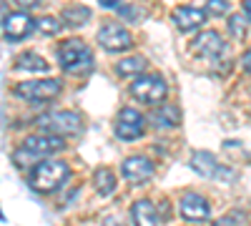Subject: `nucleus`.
Segmentation results:
<instances>
[{
    "instance_id": "1",
    "label": "nucleus",
    "mask_w": 251,
    "mask_h": 226,
    "mask_svg": "<svg viewBox=\"0 0 251 226\" xmlns=\"http://www.w3.org/2000/svg\"><path fill=\"white\" fill-rule=\"evenodd\" d=\"M71 176V169L68 163L63 161H55V158H48V161H35V169L30 174V183L33 189L40 191V194H50L55 189H60L63 183H66V178Z\"/></svg>"
},
{
    "instance_id": "10",
    "label": "nucleus",
    "mask_w": 251,
    "mask_h": 226,
    "mask_svg": "<svg viewBox=\"0 0 251 226\" xmlns=\"http://www.w3.org/2000/svg\"><path fill=\"white\" fill-rule=\"evenodd\" d=\"M191 50L201 58H219L226 50V43L216 30H203L201 35L191 40Z\"/></svg>"
},
{
    "instance_id": "13",
    "label": "nucleus",
    "mask_w": 251,
    "mask_h": 226,
    "mask_svg": "<svg viewBox=\"0 0 251 226\" xmlns=\"http://www.w3.org/2000/svg\"><path fill=\"white\" fill-rule=\"evenodd\" d=\"M171 20L181 33H188V30H196L206 23V13L201 8H194V5H181L171 13Z\"/></svg>"
},
{
    "instance_id": "3",
    "label": "nucleus",
    "mask_w": 251,
    "mask_h": 226,
    "mask_svg": "<svg viewBox=\"0 0 251 226\" xmlns=\"http://www.w3.org/2000/svg\"><path fill=\"white\" fill-rule=\"evenodd\" d=\"M63 151V136H55V133H33L23 141V151H20L15 158L18 163L20 161H38V158H46V156H53Z\"/></svg>"
},
{
    "instance_id": "12",
    "label": "nucleus",
    "mask_w": 251,
    "mask_h": 226,
    "mask_svg": "<svg viewBox=\"0 0 251 226\" xmlns=\"http://www.w3.org/2000/svg\"><path fill=\"white\" fill-rule=\"evenodd\" d=\"M191 166H194L201 176H208V178H226V181L234 178V171L224 169L221 163H219L211 153H206V151H196V153H194Z\"/></svg>"
},
{
    "instance_id": "17",
    "label": "nucleus",
    "mask_w": 251,
    "mask_h": 226,
    "mask_svg": "<svg viewBox=\"0 0 251 226\" xmlns=\"http://www.w3.org/2000/svg\"><path fill=\"white\" fill-rule=\"evenodd\" d=\"M88 18H91V8H86V5H68L66 10H63V15H60V20L66 25H71V28L86 25Z\"/></svg>"
},
{
    "instance_id": "16",
    "label": "nucleus",
    "mask_w": 251,
    "mask_h": 226,
    "mask_svg": "<svg viewBox=\"0 0 251 226\" xmlns=\"http://www.w3.org/2000/svg\"><path fill=\"white\" fill-rule=\"evenodd\" d=\"M131 216H133V221H136V224H143V226H156V224L161 221L158 209L153 206V203H151L149 199L136 201V203H133V209H131Z\"/></svg>"
},
{
    "instance_id": "6",
    "label": "nucleus",
    "mask_w": 251,
    "mask_h": 226,
    "mask_svg": "<svg viewBox=\"0 0 251 226\" xmlns=\"http://www.w3.org/2000/svg\"><path fill=\"white\" fill-rule=\"evenodd\" d=\"M15 96L25 100H53L60 96V80L43 78V80H25V83L15 86Z\"/></svg>"
},
{
    "instance_id": "2",
    "label": "nucleus",
    "mask_w": 251,
    "mask_h": 226,
    "mask_svg": "<svg viewBox=\"0 0 251 226\" xmlns=\"http://www.w3.org/2000/svg\"><path fill=\"white\" fill-rule=\"evenodd\" d=\"M58 63L60 68L71 73V75H86L93 68V53L91 48L83 43V40H66L60 48H58Z\"/></svg>"
},
{
    "instance_id": "24",
    "label": "nucleus",
    "mask_w": 251,
    "mask_h": 226,
    "mask_svg": "<svg viewBox=\"0 0 251 226\" xmlns=\"http://www.w3.org/2000/svg\"><path fill=\"white\" fill-rule=\"evenodd\" d=\"M221 226H234V224H246V214L241 211H234V214H228V216H221L219 219Z\"/></svg>"
},
{
    "instance_id": "22",
    "label": "nucleus",
    "mask_w": 251,
    "mask_h": 226,
    "mask_svg": "<svg viewBox=\"0 0 251 226\" xmlns=\"http://www.w3.org/2000/svg\"><path fill=\"white\" fill-rule=\"evenodd\" d=\"M35 28L43 33V35H55V33H60L63 23H60V20H55V18H40V20H35Z\"/></svg>"
},
{
    "instance_id": "9",
    "label": "nucleus",
    "mask_w": 251,
    "mask_h": 226,
    "mask_svg": "<svg viewBox=\"0 0 251 226\" xmlns=\"http://www.w3.org/2000/svg\"><path fill=\"white\" fill-rule=\"evenodd\" d=\"M33 28H35V20H33L25 10L10 13V15H5V20H3V35H5L8 40H23V38H28V35L33 33Z\"/></svg>"
},
{
    "instance_id": "11",
    "label": "nucleus",
    "mask_w": 251,
    "mask_h": 226,
    "mask_svg": "<svg viewBox=\"0 0 251 226\" xmlns=\"http://www.w3.org/2000/svg\"><path fill=\"white\" fill-rule=\"evenodd\" d=\"M178 211L186 221H206L211 214V206L201 194H183L178 201Z\"/></svg>"
},
{
    "instance_id": "7",
    "label": "nucleus",
    "mask_w": 251,
    "mask_h": 226,
    "mask_svg": "<svg viewBox=\"0 0 251 226\" xmlns=\"http://www.w3.org/2000/svg\"><path fill=\"white\" fill-rule=\"evenodd\" d=\"M98 43L108 53H121V50H128L133 46V35L118 23H106L98 30Z\"/></svg>"
},
{
    "instance_id": "20",
    "label": "nucleus",
    "mask_w": 251,
    "mask_h": 226,
    "mask_svg": "<svg viewBox=\"0 0 251 226\" xmlns=\"http://www.w3.org/2000/svg\"><path fill=\"white\" fill-rule=\"evenodd\" d=\"M143 68H146V58L131 55V58H123L116 66V73L118 75H138V73H143Z\"/></svg>"
},
{
    "instance_id": "4",
    "label": "nucleus",
    "mask_w": 251,
    "mask_h": 226,
    "mask_svg": "<svg viewBox=\"0 0 251 226\" xmlns=\"http://www.w3.org/2000/svg\"><path fill=\"white\" fill-rule=\"evenodd\" d=\"M169 93V86L161 75H141L131 83V96L141 103H149V106H158L161 100Z\"/></svg>"
},
{
    "instance_id": "25",
    "label": "nucleus",
    "mask_w": 251,
    "mask_h": 226,
    "mask_svg": "<svg viewBox=\"0 0 251 226\" xmlns=\"http://www.w3.org/2000/svg\"><path fill=\"white\" fill-rule=\"evenodd\" d=\"M15 3H18V5H23V8H35L40 0H15Z\"/></svg>"
},
{
    "instance_id": "8",
    "label": "nucleus",
    "mask_w": 251,
    "mask_h": 226,
    "mask_svg": "<svg viewBox=\"0 0 251 226\" xmlns=\"http://www.w3.org/2000/svg\"><path fill=\"white\" fill-rule=\"evenodd\" d=\"M146 131V118L136 108H123L116 118V136L123 141H136Z\"/></svg>"
},
{
    "instance_id": "5",
    "label": "nucleus",
    "mask_w": 251,
    "mask_h": 226,
    "mask_svg": "<svg viewBox=\"0 0 251 226\" xmlns=\"http://www.w3.org/2000/svg\"><path fill=\"white\" fill-rule=\"evenodd\" d=\"M38 126L46 133H55V136H75L83 128V118L73 111H55L48 113L38 121Z\"/></svg>"
},
{
    "instance_id": "14",
    "label": "nucleus",
    "mask_w": 251,
    "mask_h": 226,
    "mask_svg": "<svg viewBox=\"0 0 251 226\" xmlns=\"http://www.w3.org/2000/svg\"><path fill=\"white\" fill-rule=\"evenodd\" d=\"M123 176L128 181H133V183H141L146 178H151L153 176L151 158H146V156H128L123 161Z\"/></svg>"
},
{
    "instance_id": "19",
    "label": "nucleus",
    "mask_w": 251,
    "mask_h": 226,
    "mask_svg": "<svg viewBox=\"0 0 251 226\" xmlns=\"http://www.w3.org/2000/svg\"><path fill=\"white\" fill-rule=\"evenodd\" d=\"M93 183H96V191L100 196H111L116 191V176L111 169H98L93 176Z\"/></svg>"
},
{
    "instance_id": "21",
    "label": "nucleus",
    "mask_w": 251,
    "mask_h": 226,
    "mask_svg": "<svg viewBox=\"0 0 251 226\" xmlns=\"http://www.w3.org/2000/svg\"><path fill=\"white\" fill-rule=\"evenodd\" d=\"M249 28V15H231L228 18V30H231L234 38H244Z\"/></svg>"
},
{
    "instance_id": "18",
    "label": "nucleus",
    "mask_w": 251,
    "mask_h": 226,
    "mask_svg": "<svg viewBox=\"0 0 251 226\" xmlns=\"http://www.w3.org/2000/svg\"><path fill=\"white\" fill-rule=\"evenodd\" d=\"M15 66L20 71H33V73H48V68H50L38 53H23L15 60Z\"/></svg>"
},
{
    "instance_id": "15",
    "label": "nucleus",
    "mask_w": 251,
    "mask_h": 226,
    "mask_svg": "<svg viewBox=\"0 0 251 226\" xmlns=\"http://www.w3.org/2000/svg\"><path fill=\"white\" fill-rule=\"evenodd\" d=\"M151 121L156 128H176L181 123V108L174 106V103H161V108H156L151 113Z\"/></svg>"
},
{
    "instance_id": "23",
    "label": "nucleus",
    "mask_w": 251,
    "mask_h": 226,
    "mask_svg": "<svg viewBox=\"0 0 251 226\" xmlns=\"http://www.w3.org/2000/svg\"><path fill=\"white\" fill-rule=\"evenodd\" d=\"M203 13H206V15H216V18H221V15L228 13V3H226V0H208Z\"/></svg>"
}]
</instances>
